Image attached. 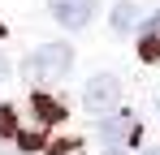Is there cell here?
<instances>
[{"label": "cell", "mask_w": 160, "mask_h": 155, "mask_svg": "<svg viewBox=\"0 0 160 155\" xmlns=\"http://www.w3.org/2000/svg\"><path fill=\"white\" fill-rule=\"evenodd\" d=\"M26 78H35V82H61V78L74 69V48L69 43H39V48L26 56Z\"/></svg>", "instance_id": "obj_1"}, {"label": "cell", "mask_w": 160, "mask_h": 155, "mask_svg": "<svg viewBox=\"0 0 160 155\" xmlns=\"http://www.w3.org/2000/svg\"><path fill=\"white\" fill-rule=\"evenodd\" d=\"M30 108H35L39 125H61V121H65V103H61V99H52V95H43V91L30 99Z\"/></svg>", "instance_id": "obj_5"}, {"label": "cell", "mask_w": 160, "mask_h": 155, "mask_svg": "<svg viewBox=\"0 0 160 155\" xmlns=\"http://www.w3.org/2000/svg\"><path fill=\"white\" fill-rule=\"evenodd\" d=\"M95 129H100V138H104L108 151H126L130 142H138V134H143V125L134 121L130 112H112V116H104Z\"/></svg>", "instance_id": "obj_3"}, {"label": "cell", "mask_w": 160, "mask_h": 155, "mask_svg": "<svg viewBox=\"0 0 160 155\" xmlns=\"http://www.w3.org/2000/svg\"><path fill=\"white\" fill-rule=\"evenodd\" d=\"M48 155H87V151H82L78 138H61V142H52V147H48Z\"/></svg>", "instance_id": "obj_9"}, {"label": "cell", "mask_w": 160, "mask_h": 155, "mask_svg": "<svg viewBox=\"0 0 160 155\" xmlns=\"http://www.w3.org/2000/svg\"><path fill=\"white\" fill-rule=\"evenodd\" d=\"M82 108L95 112L100 121L112 116V112L121 108V78H117V73H95V78H87V86H82Z\"/></svg>", "instance_id": "obj_2"}, {"label": "cell", "mask_w": 160, "mask_h": 155, "mask_svg": "<svg viewBox=\"0 0 160 155\" xmlns=\"http://www.w3.org/2000/svg\"><path fill=\"white\" fill-rule=\"evenodd\" d=\"M143 155H160V147H147V151H143Z\"/></svg>", "instance_id": "obj_11"}, {"label": "cell", "mask_w": 160, "mask_h": 155, "mask_svg": "<svg viewBox=\"0 0 160 155\" xmlns=\"http://www.w3.org/2000/svg\"><path fill=\"white\" fill-rule=\"evenodd\" d=\"M138 56L143 60H160V13L152 22H143V30H138Z\"/></svg>", "instance_id": "obj_6"}, {"label": "cell", "mask_w": 160, "mask_h": 155, "mask_svg": "<svg viewBox=\"0 0 160 155\" xmlns=\"http://www.w3.org/2000/svg\"><path fill=\"white\" fill-rule=\"evenodd\" d=\"M13 73V65H9V56H4V52H0V82H4V78Z\"/></svg>", "instance_id": "obj_10"}, {"label": "cell", "mask_w": 160, "mask_h": 155, "mask_svg": "<svg viewBox=\"0 0 160 155\" xmlns=\"http://www.w3.org/2000/svg\"><path fill=\"white\" fill-rule=\"evenodd\" d=\"M22 134H26V129L18 121V112H13V108H0V138H13V142H18Z\"/></svg>", "instance_id": "obj_8"}, {"label": "cell", "mask_w": 160, "mask_h": 155, "mask_svg": "<svg viewBox=\"0 0 160 155\" xmlns=\"http://www.w3.org/2000/svg\"><path fill=\"white\" fill-rule=\"evenodd\" d=\"M104 155H126V151H104Z\"/></svg>", "instance_id": "obj_12"}, {"label": "cell", "mask_w": 160, "mask_h": 155, "mask_svg": "<svg viewBox=\"0 0 160 155\" xmlns=\"http://www.w3.org/2000/svg\"><path fill=\"white\" fill-rule=\"evenodd\" d=\"M156 116H160V99H156Z\"/></svg>", "instance_id": "obj_13"}, {"label": "cell", "mask_w": 160, "mask_h": 155, "mask_svg": "<svg viewBox=\"0 0 160 155\" xmlns=\"http://www.w3.org/2000/svg\"><path fill=\"white\" fill-rule=\"evenodd\" d=\"M108 22H112L117 35L134 30V26H138V4H134V0H117V4H112V13H108Z\"/></svg>", "instance_id": "obj_7"}, {"label": "cell", "mask_w": 160, "mask_h": 155, "mask_svg": "<svg viewBox=\"0 0 160 155\" xmlns=\"http://www.w3.org/2000/svg\"><path fill=\"white\" fill-rule=\"evenodd\" d=\"M48 9L65 30H87L100 13V0H48Z\"/></svg>", "instance_id": "obj_4"}]
</instances>
